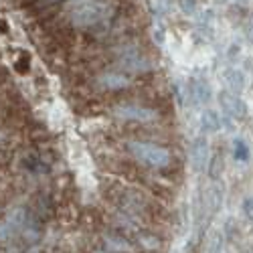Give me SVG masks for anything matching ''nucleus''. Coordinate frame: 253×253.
I'll return each mask as SVG.
<instances>
[{
	"instance_id": "nucleus-1",
	"label": "nucleus",
	"mask_w": 253,
	"mask_h": 253,
	"mask_svg": "<svg viewBox=\"0 0 253 253\" xmlns=\"http://www.w3.org/2000/svg\"><path fill=\"white\" fill-rule=\"evenodd\" d=\"M116 6L112 0H71L69 18L71 25L81 31H91L101 25H112Z\"/></svg>"
},
{
	"instance_id": "nucleus-6",
	"label": "nucleus",
	"mask_w": 253,
	"mask_h": 253,
	"mask_svg": "<svg viewBox=\"0 0 253 253\" xmlns=\"http://www.w3.org/2000/svg\"><path fill=\"white\" fill-rule=\"evenodd\" d=\"M95 85L101 91H122L130 87V79L120 71H103L95 77Z\"/></svg>"
},
{
	"instance_id": "nucleus-16",
	"label": "nucleus",
	"mask_w": 253,
	"mask_h": 253,
	"mask_svg": "<svg viewBox=\"0 0 253 253\" xmlns=\"http://www.w3.org/2000/svg\"><path fill=\"white\" fill-rule=\"evenodd\" d=\"M103 239H105V247H110L112 251H118V253H122V251L126 249V241H124V237H120V235H116V233L105 235Z\"/></svg>"
},
{
	"instance_id": "nucleus-11",
	"label": "nucleus",
	"mask_w": 253,
	"mask_h": 253,
	"mask_svg": "<svg viewBox=\"0 0 253 253\" xmlns=\"http://www.w3.org/2000/svg\"><path fill=\"white\" fill-rule=\"evenodd\" d=\"M225 83H227V89H229L231 93L241 95V91L245 89V75H243V71H239V69H229V71L225 73Z\"/></svg>"
},
{
	"instance_id": "nucleus-3",
	"label": "nucleus",
	"mask_w": 253,
	"mask_h": 253,
	"mask_svg": "<svg viewBox=\"0 0 253 253\" xmlns=\"http://www.w3.org/2000/svg\"><path fill=\"white\" fill-rule=\"evenodd\" d=\"M116 61H118V65L128 73H140L142 75V73H148L152 69L150 59L146 57L140 49H136L134 45L120 47L118 53H116Z\"/></svg>"
},
{
	"instance_id": "nucleus-10",
	"label": "nucleus",
	"mask_w": 253,
	"mask_h": 253,
	"mask_svg": "<svg viewBox=\"0 0 253 253\" xmlns=\"http://www.w3.org/2000/svg\"><path fill=\"white\" fill-rule=\"evenodd\" d=\"M31 211H33V215L39 219V221H47L53 213V205L49 201V197L45 195H37L33 199V205H31Z\"/></svg>"
},
{
	"instance_id": "nucleus-4",
	"label": "nucleus",
	"mask_w": 253,
	"mask_h": 253,
	"mask_svg": "<svg viewBox=\"0 0 253 253\" xmlns=\"http://www.w3.org/2000/svg\"><path fill=\"white\" fill-rule=\"evenodd\" d=\"M114 116L118 120L136 122V124H148V122H156L158 120V112L156 110L146 108V105H138V103H120V105H116Z\"/></svg>"
},
{
	"instance_id": "nucleus-19",
	"label": "nucleus",
	"mask_w": 253,
	"mask_h": 253,
	"mask_svg": "<svg viewBox=\"0 0 253 253\" xmlns=\"http://www.w3.org/2000/svg\"><path fill=\"white\" fill-rule=\"evenodd\" d=\"M14 69H16L18 73L25 75V73L31 69V57H29L27 53H20L18 59H16V63H14Z\"/></svg>"
},
{
	"instance_id": "nucleus-7",
	"label": "nucleus",
	"mask_w": 253,
	"mask_h": 253,
	"mask_svg": "<svg viewBox=\"0 0 253 253\" xmlns=\"http://www.w3.org/2000/svg\"><path fill=\"white\" fill-rule=\"evenodd\" d=\"M211 154H209V140L205 136H197L191 144V164L197 172H205L209 166Z\"/></svg>"
},
{
	"instance_id": "nucleus-13",
	"label": "nucleus",
	"mask_w": 253,
	"mask_h": 253,
	"mask_svg": "<svg viewBox=\"0 0 253 253\" xmlns=\"http://www.w3.org/2000/svg\"><path fill=\"white\" fill-rule=\"evenodd\" d=\"M61 2H65V0H29L27 8H29L31 12L41 14V12H47V10L55 8V6H59Z\"/></svg>"
},
{
	"instance_id": "nucleus-15",
	"label": "nucleus",
	"mask_w": 253,
	"mask_h": 253,
	"mask_svg": "<svg viewBox=\"0 0 253 253\" xmlns=\"http://www.w3.org/2000/svg\"><path fill=\"white\" fill-rule=\"evenodd\" d=\"M207 201H209V211H211V213H217L221 203H223V191L219 186H213L209 191V195H207Z\"/></svg>"
},
{
	"instance_id": "nucleus-17",
	"label": "nucleus",
	"mask_w": 253,
	"mask_h": 253,
	"mask_svg": "<svg viewBox=\"0 0 253 253\" xmlns=\"http://www.w3.org/2000/svg\"><path fill=\"white\" fill-rule=\"evenodd\" d=\"M235 148H233V156L237 162H247L249 160V146L243 140H235Z\"/></svg>"
},
{
	"instance_id": "nucleus-2",
	"label": "nucleus",
	"mask_w": 253,
	"mask_h": 253,
	"mask_svg": "<svg viewBox=\"0 0 253 253\" xmlns=\"http://www.w3.org/2000/svg\"><path fill=\"white\" fill-rule=\"evenodd\" d=\"M126 150L130 152V156L134 160H138L140 164L148 166V168H156V170H162V168H168L172 164V154L168 148L154 142H142V140H130L126 144Z\"/></svg>"
},
{
	"instance_id": "nucleus-18",
	"label": "nucleus",
	"mask_w": 253,
	"mask_h": 253,
	"mask_svg": "<svg viewBox=\"0 0 253 253\" xmlns=\"http://www.w3.org/2000/svg\"><path fill=\"white\" fill-rule=\"evenodd\" d=\"M221 247H223V237H221V233H215L209 239V243L205 247V253H221Z\"/></svg>"
},
{
	"instance_id": "nucleus-21",
	"label": "nucleus",
	"mask_w": 253,
	"mask_h": 253,
	"mask_svg": "<svg viewBox=\"0 0 253 253\" xmlns=\"http://www.w3.org/2000/svg\"><path fill=\"white\" fill-rule=\"evenodd\" d=\"M4 31H6V23H0V35H4Z\"/></svg>"
},
{
	"instance_id": "nucleus-12",
	"label": "nucleus",
	"mask_w": 253,
	"mask_h": 253,
	"mask_svg": "<svg viewBox=\"0 0 253 253\" xmlns=\"http://www.w3.org/2000/svg\"><path fill=\"white\" fill-rule=\"evenodd\" d=\"M201 126H203V130L209 132V134L217 132V130L221 128V118H219V114L213 112V110H205V112L201 114Z\"/></svg>"
},
{
	"instance_id": "nucleus-20",
	"label": "nucleus",
	"mask_w": 253,
	"mask_h": 253,
	"mask_svg": "<svg viewBox=\"0 0 253 253\" xmlns=\"http://www.w3.org/2000/svg\"><path fill=\"white\" fill-rule=\"evenodd\" d=\"M243 211H245V217L253 221V197H247L243 201Z\"/></svg>"
},
{
	"instance_id": "nucleus-5",
	"label": "nucleus",
	"mask_w": 253,
	"mask_h": 253,
	"mask_svg": "<svg viewBox=\"0 0 253 253\" xmlns=\"http://www.w3.org/2000/svg\"><path fill=\"white\" fill-rule=\"evenodd\" d=\"M219 103H221L223 112L229 118H233V120H245L247 118V105H245V101L237 93H231L229 89L227 91H221Z\"/></svg>"
},
{
	"instance_id": "nucleus-14",
	"label": "nucleus",
	"mask_w": 253,
	"mask_h": 253,
	"mask_svg": "<svg viewBox=\"0 0 253 253\" xmlns=\"http://www.w3.org/2000/svg\"><path fill=\"white\" fill-rule=\"evenodd\" d=\"M207 172H209V176L213 180L221 178V172H223V154L221 152H215L213 156H211L209 166H207Z\"/></svg>"
},
{
	"instance_id": "nucleus-9",
	"label": "nucleus",
	"mask_w": 253,
	"mask_h": 253,
	"mask_svg": "<svg viewBox=\"0 0 253 253\" xmlns=\"http://www.w3.org/2000/svg\"><path fill=\"white\" fill-rule=\"evenodd\" d=\"M186 89H188V97H191L193 103H197V105L207 103L211 99V95H213V91H211V85H209L205 79H193L186 85Z\"/></svg>"
},
{
	"instance_id": "nucleus-8",
	"label": "nucleus",
	"mask_w": 253,
	"mask_h": 253,
	"mask_svg": "<svg viewBox=\"0 0 253 253\" xmlns=\"http://www.w3.org/2000/svg\"><path fill=\"white\" fill-rule=\"evenodd\" d=\"M49 164L51 162L43 156V152H39V150H29V152H25L23 156H20V166L31 174H45L49 170Z\"/></svg>"
}]
</instances>
